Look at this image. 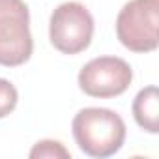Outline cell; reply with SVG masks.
Here are the masks:
<instances>
[{
	"label": "cell",
	"mask_w": 159,
	"mask_h": 159,
	"mask_svg": "<svg viewBox=\"0 0 159 159\" xmlns=\"http://www.w3.org/2000/svg\"><path fill=\"white\" fill-rule=\"evenodd\" d=\"M71 131L81 152L99 159L120 152L127 133L122 116L103 107H86L79 111L71 122Z\"/></svg>",
	"instance_id": "cell-1"
},
{
	"label": "cell",
	"mask_w": 159,
	"mask_h": 159,
	"mask_svg": "<svg viewBox=\"0 0 159 159\" xmlns=\"http://www.w3.org/2000/svg\"><path fill=\"white\" fill-rule=\"evenodd\" d=\"M159 0H129L116 17L118 41L133 52H152L159 45Z\"/></svg>",
	"instance_id": "cell-2"
},
{
	"label": "cell",
	"mask_w": 159,
	"mask_h": 159,
	"mask_svg": "<svg viewBox=\"0 0 159 159\" xmlns=\"http://www.w3.org/2000/svg\"><path fill=\"white\" fill-rule=\"evenodd\" d=\"M32 51L28 6L23 0H0V66H23L30 60Z\"/></svg>",
	"instance_id": "cell-3"
},
{
	"label": "cell",
	"mask_w": 159,
	"mask_h": 159,
	"mask_svg": "<svg viewBox=\"0 0 159 159\" xmlns=\"http://www.w3.org/2000/svg\"><path fill=\"white\" fill-rule=\"evenodd\" d=\"M94 17L81 2L60 4L49 21V38L56 51L64 54H79L92 43Z\"/></svg>",
	"instance_id": "cell-4"
},
{
	"label": "cell",
	"mask_w": 159,
	"mask_h": 159,
	"mask_svg": "<svg viewBox=\"0 0 159 159\" xmlns=\"http://www.w3.org/2000/svg\"><path fill=\"white\" fill-rule=\"evenodd\" d=\"M79 88L90 98L109 99L124 94L131 81L133 69L131 66L118 56H99L84 64L79 71Z\"/></svg>",
	"instance_id": "cell-5"
},
{
	"label": "cell",
	"mask_w": 159,
	"mask_h": 159,
	"mask_svg": "<svg viewBox=\"0 0 159 159\" xmlns=\"http://www.w3.org/2000/svg\"><path fill=\"white\" fill-rule=\"evenodd\" d=\"M133 118L146 133L159 131V92L157 86L142 88L133 99Z\"/></svg>",
	"instance_id": "cell-6"
},
{
	"label": "cell",
	"mask_w": 159,
	"mask_h": 159,
	"mask_svg": "<svg viewBox=\"0 0 159 159\" xmlns=\"http://www.w3.org/2000/svg\"><path fill=\"white\" fill-rule=\"evenodd\" d=\"M30 157L32 159H56V157L69 159L71 153L64 148L62 142L47 139V140H39L34 144V148L30 150Z\"/></svg>",
	"instance_id": "cell-7"
},
{
	"label": "cell",
	"mask_w": 159,
	"mask_h": 159,
	"mask_svg": "<svg viewBox=\"0 0 159 159\" xmlns=\"http://www.w3.org/2000/svg\"><path fill=\"white\" fill-rule=\"evenodd\" d=\"M17 101H19L17 88L8 79H0V118H6L8 114H11L17 107Z\"/></svg>",
	"instance_id": "cell-8"
}]
</instances>
